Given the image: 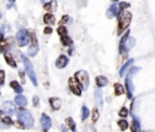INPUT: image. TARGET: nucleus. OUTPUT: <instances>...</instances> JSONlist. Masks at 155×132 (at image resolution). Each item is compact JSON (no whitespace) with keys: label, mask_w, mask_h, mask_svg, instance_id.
<instances>
[{"label":"nucleus","mask_w":155,"mask_h":132,"mask_svg":"<svg viewBox=\"0 0 155 132\" xmlns=\"http://www.w3.org/2000/svg\"><path fill=\"white\" fill-rule=\"evenodd\" d=\"M131 20H132L131 12L124 11V12L120 13V16H119V26H118V34H119V35L128 28V26H130V23H131Z\"/></svg>","instance_id":"f257e3e1"},{"label":"nucleus","mask_w":155,"mask_h":132,"mask_svg":"<svg viewBox=\"0 0 155 132\" xmlns=\"http://www.w3.org/2000/svg\"><path fill=\"white\" fill-rule=\"evenodd\" d=\"M75 78L78 79V81L81 84V87L87 88V86H89V74H87L85 70L78 72V73L75 74Z\"/></svg>","instance_id":"f03ea898"},{"label":"nucleus","mask_w":155,"mask_h":132,"mask_svg":"<svg viewBox=\"0 0 155 132\" xmlns=\"http://www.w3.org/2000/svg\"><path fill=\"white\" fill-rule=\"evenodd\" d=\"M80 85L81 84L78 81L76 78H72L69 80V88H70V91L74 93V95H76V96H80L81 95V87H80Z\"/></svg>","instance_id":"7ed1b4c3"},{"label":"nucleus","mask_w":155,"mask_h":132,"mask_svg":"<svg viewBox=\"0 0 155 132\" xmlns=\"http://www.w3.org/2000/svg\"><path fill=\"white\" fill-rule=\"evenodd\" d=\"M126 91H127V97L131 100L133 97V84H132L131 78L126 79Z\"/></svg>","instance_id":"20e7f679"},{"label":"nucleus","mask_w":155,"mask_h":132,"mask_svg":"<svg viewBox=\"0 0 155 132\" xmlns=\"http://www.w3.org/2000/svg\"><path fill=\"white\" fill-rule=\"evenodd\" d=\"M118 12H119V6L116 5V4H113V5L108 9V11H107V16H108L109 18H111V17H115L116 15H118Z\"/></svg>","instance_id":"39448f33"},{"label":"nucleus","mask_w":155,"mask_h":132,"mask_svg":"<svg viewBox=\"0 0 155 132\" xmlns=\"http://www.w3.org/2000/svg\"><path fill=\"white\" fill-rule=\"evenodd\" d=\"M18 41H19V44H21V45L27 44L28 38H27V32L26 30H21L18 33Z\"/></svg>","instance_id":"423d86ee"},{"label":"nucleus","mask_w":155,"mask_h":132,"mask_svg":"<svg viewBox=\"0 0 155 132\" xmlns=\"http://www.w3.org/2000/svg\"><path fill=\"white\" fill-rule=\"evenodd\" d=\"M67 63H68V58L66 57V56H60L58 60H57V62H56V66L58 68H64L67 66Z\"/></svg>","instance_id":"0eeeda50"},{"label":"nucleus","mask_w":155,"mask_h":132,"mask_svg":"<svg viewBox=\"0 0 155 132\" xmlns=\"http://www.w3.org/2000/svg\"><path fill=\"white\" fill-rule=\"evenodd\" d=\"M132 64H133V60H130L128 62H126V63L123 66V68L120 69V77H124V75L126 74V72H127L130 68H132Z\"/></svg>","instance_id":"6e6552de"},{"label":"nucleus","mask_w":155,"mask_h":132,"mask_svg":"<svg viewBox=\"0 0 155 132\" xmlns=\"http://www.w3.org/2000/svg\"><path fill=\"white\" fill-rule=\"evenodd\" d=\"M96 84H97V86H100V87L107 86V84H108V79H107L106 77H102V75H100V77H97V78H96Z\"/></svg>","instance_id":"1a4fd4ad"},{"label":"nucleus","mask_w":155,"mask_h":132,"mask_svg":"<svg viewBox=\"0 0 155 132\" xmlns=\"http://www.w3.org/2000/svg\"><path fill=\"white\" fill-rule=\"evenodd\" d=\"M44 22H45L46 24H50V26H51V24H53V23L56 22V20H55V16H53L52 13H50V12H49V13H46V15L44 16Z\"/></svg>","instance_id":"9d476101"},{"label":"nucleus","mask_w":155,"mask_h":132,"mask_svg":"<svg viewBox=\"0 0 155 132\" xmlns=\"http://www.w3.org/2000/svg\"><path fill=\"white\" fill-rule=\"evenodd\" d=\"M128 36H130V33L126 32L125 35L121 38V41H120V52H121V53L126 51V50H125V44H126V40L128 39Z\"/></svg>","instance_id":"9b49d317"},{"label":"nucleus","mask_w":155,"mask_h":132,"mask_svg":"<svg viewBox=\"0 0 155 132\" xmlns=\"http://www.w3.org/2000/svg\"><path fill=\"white\" fill-rule=\"evenodd\" d=\"M141 131V126H140V121L137 119H134L131 122V132H140Z\"/></svg>","instance_id":"f8f14e48"},{"label":"nucleus","mask_w":155,"mask_h":132,"mask_svg":"<svg viewBox=\"0 0 155 132\" xmlns=\"http://www.w3.org/2000/svg\"><path fill=\"white\" fill-rule=\"evenodd\" d=\"M114 88H115V95L116 96H121L123 93H124V86L123 85H120V84H115L114 85Z\"/></svg>","instance_id":"ddd939ff"},{"label":"nucleus","mask_w":155,"mask_h":132,"mask_svg":"<svg viewBox=\"0 0 155 132\" xmlns=\"http://www.w3.org/2000/svg\"><path fill=\"white\" fill-rule=\"evenodd\" d=\"M134 44H136V40L133 39V38H130V36H128V39L126 40V44H125V50L132 49V47L134 46Z\"/></svg>","instance_id":"4468645a"},{"label":"nucleus","mask_w":155,"mask_h":132,"mask_svg":"<svg viewBox=\"0 0 155 132\" xmlns=\"http://www.w3.org/2000/svg\"><path fill=\"white\" fill-rule=\"evenodd\" d=\"M50 102H51L53 109H60L61 108V101L58 100V98H51Z\"/></svg>","instance_id":"2eb2a0df"},{"label":"nucleus","mask_w":155,"mask_h":132,"mask_svg":"<svg viewBox=\"0 0 155 132\" xmlns=\"http://www.w3.org/2000/svg\"><path fill=\"white\" fill-rule=\"evenodd\" d=\"M57 33L60 34L61 36H67V34H68V30H67V28H66L64 26H61V27H58V29H57Z\"/></svg>","instance_id":"dca6fc26"},{"label":"nucleus","mask_w":155,"mask_h":132,"mask_svg":"<svg viewBox=\"0 0 155 132\" xmlns=\"http://www.w3.org/2000/svg\"><path fill=\"white\" fill-rule=\"evenodd\" d=\"M118 125H119V127H120L121 131H125V130L128 128V122H127L126 120H120V121L118 122Z\"/></svg>","instance_id":"f3484780"},{"label":"nucleus","mask_w":155,"mask_h":132,"mask_svg":"<svg viewBox=\"0 0 155 132\" xmlns=\"http://www.w3.org/2000/svg\"><path fill=\"white\" fill-rule=\"evenodd\" d=\"M96 101L98 105H102V92L100 90H96Z\"/></svg>","instance_id":"a211bd4d"},{"label":"nucleus","mask_w":155,"mask_h":132,"mask_svg":"<svg viewBox=\"0 0 155 132\" xmlns=\"http://www.w3.org/2000/svg\"><path fill=\"white\" fill-rule=\"evenodd\" d=\"M98 118H100V113H98V109H97V108H94V109L92 110V122H96L97 120H98Z\"/></svg>","instance_id":"6ab92c4d"},{"label":"nucleus","mask_w":155,"mask_h":132,"mask_svg":"<svg viewBox=\"0 0 155 132\" xmlns=\"http://www.w3.org/2000/svg\"><path fill=\"white\" fill-rule=\"evenodd\" d=\"M5 60H6V62H7L9 64H11L12 67H16V62L13 61V58H12V56H11V55L6 53V55H5Z\"/></svg>","instance_id":"aec40b11"},{"label":"nucleus","mask_w":155,"mask_h":132,"mask_svg":"<svg viewBox=\"0 0 155 132\" xmlns=\"http://www.w3.org/2000/svg\"><path fill=\"white\" fill-rule=\"evenodd\" d=\"M119 115H120L121 118H126V117L128 115V109H127L126 107H123V108L120 109V111H119Z\"/></svg>","instance_id":"412c9836"},{"label":"nucleus","mask_w":155,"mask_h":132,"mask_svg":"<svg viewBox=\"0 0 155 132\" xmlns=\"http://www.w3.org/2000/svg\"><path fill=\"white\" fill-rule=\"evenodd\" d=\"M66 122H67V125L69 126V128H70L72 131H74V130H75V124H74V121H73L70 118H68V119L66 120Z\"/></svg>","instance_id":"4be33fe9"},{"label":"nucleus","mask_w":155,"mask_h":132,"mask_svg":"<svg viewBox=\"0 0 155 132\" xmlns=\"http://www.w3.org/2000/svg\"><path fill=\"white\" fill-rule=\"evenodd\" d=\"M126 7H130V4H128V3H120V5H119V10H120V11L125 10Z\"/></svg>","instance_id":"5701e85b"},{"label":"nucleus","mask_w":155,"mask_h":132,"mask_svg":"<svg viewBox=\"0 0 155 132\" xmlns=\"http://www.w3.org/2000/svg\"><path fill=\"white\" fill-rule=\"evenodd\" d=\"M137 72H140V68H137V67L131 68V70H130V73H128V77H132V75H133L134 73H137Z\"/></svg>","instance_id":"b1692460"},{"label":"nucleus","mask_w":155,"mask_h":132,"mask_svg":"<svg viewBox=\"0 0 155 132\" xmlns=\"http://www.w3.org/2000/svg\"><path fill=\"white\" fill-rule=\"evenodd\" d=\"M11 86H12V88H13V90H16V91H18V90L21 91V88L18 87V86H19V85H18V83H16V81H12V83H11Z\"/></svg>","instance_id":"393cba45"},{"label":"nucleus","mask_w":155,"mask_h":132,"mask_svg":"<svg viewBox=\"0 0 155 132\" xmlns=\"http://www.w3.org/2000/svg\"><path fill=\"white\" fill-rule=\"evenodd\" d=\"M62 43H63L64 45H68V44H70L72 41H70V39H68V36H62Z\"/></svg>","instance_id":"a878e982"},{"label":"nucleus","mask_w":155,"mask_h":132,"mask_svg":"<svg viewBox=\"0 0 155 132\" xmlns=\"http://www.w3.org/2000/svg\"><path fill=\"white\" fill-rule=\"evenodd\" d=\"M3 122L7 124V125H11V124H12V120H11V118L6 117V118H3Z\"/></svg>","instance_id":"bb28decb"},{"label":"nucleus","mask_w":155,"mask_h":132,"mask_svg":"<svg viewBox=\"0 0 155 132\" xmlns=\"http://www.w3.org/2000/svg\"><path fill=\"white\" fill-rule=\"evenodd\" d=\"M83 114H84V115H83V119H85V118L89 115V110H87V108H86V107H84V108H83Z\"/></svg>","instance_id":"cd10ccee"},{"label":"nucleus","mask_w":155,"mask_h":132,"mask_svg":"<svg viewBox=\"0 0 155 132\" xmlns=\"http://www.w3.org/2000/svg\"><path fill=\"white\" fill-rule=\"evenodd\" d=\"M44 9H45L46 11H49V12H50V11L52 10V5H51L50 3H47V4H45V5H44Z\"/></svg>","instance_id":"c85d7f7f"},{"label":"nucleus","mask_w":155,"mask_h":132,"mask_svg":"<svg viewBox=\"0 0 155 132\" xmlns=\"http://www.w3.org/2000/svg\"><path fill=\"white\" fill-rule=\"evenodd\" d=\"M4 79H5V77H4V72L0 70V85L4 83Z\"/></svg>","instance_id":"c756f323"},{"label":"nucleus","mask_w":155,"mask_h":132,"mask_svg":"<svg viewBox=\"0 0 155 132\" xmlns=\"http://www.w3.org/2000/svg\"><path fill=\"white\" fill-rule=\"evenodd\" d=\"M16 126L19 127V128H24V126H23V124H22L21 121H17V122H16Z\"/></svg>","instance_id":"7c9ffc66"},{"label":"nucleus","mask_w":155,"mask_h":132,"mask_svg":"<svg viewBox=\"0 0 155 132\" xmlns=\"http://www.w3.org/2000/svg\"><path fill=\"white\" fill-rule=\"evenodd\" d=\"M44 32H45V34H50V33L52 32V29H51L50 27H47V28H45V30H44Z\"/></svg>","instance_id":"2f4dec72"},{"label":"nucleus","mask_w":155,"mask_h":132,"mask_svg":"<svg viewBox=\"0 0 155 132\" xmlns=\"http://www.w3.org/2000/svg\"><path fill=\"white\" fill-rule=\"evenodd\" d=\"M62 18H63V20H62V23H64V22H67V21H68V18H69V17H68V16H63Z\"/></svg>","instance_id":"473e14b6"},{"label":"nucleus","mask_w":155,"mask_h":132,"mask_svg":"<svg viewBox=\"0 0 155 132\" xmlns=\"http://www.w3.org/2000/svg\"><path fill=\"white\" fill-rule=\"evenodd\" d=\"M51 0H43V3H45V4H47V3H50Z\"/></svg>","instance_id":"72a5a7b5"},{"label":"nucleus","mask_w":155,"mask_h":132,"mask_svg":"<svg viewBox=\"0 0 155 132\" xmlns=\"http://www.w3.org/2000/svg\"><path fill=\"white\" fill-rule=\"evenodd\" d=\"M1 115H3V113H1V111H0V118H1Z\"/></svg>","instance_id":"f704fd0d"},{"label":"nucleus","mask_w":155,"mask_h":132,"mask_svg":"<svg viewBox=\"0 0 155 132\" xmlns=\"http://www.w3.org/2000/svg\"><path fill=\"white\" fill-rule=\"evenodd\" d=\"M9 1H11V3H13V1H15V0H9Z\"/></svg>","instance_id":"c9c22d12"},{"label":"nucleus","mask_w":155,"mask_h":132,"mask_svg":"<svg viewBox=\"0 0 155 132\" xmlns=\"http://www.w3.org/2000/svg\"><path fill=\"white\" fill-rule=\"evenodd\" d=\"M0 18H1V13H0Z\"/></svg>","instance_id":"e433bc0d"},{"label":"nucleus","mask_w":155,"mask_h":132,"mask_svg":"<svg viewBox=\"0 0 155 132\" xmlns=\"http://www.w3.org/2000/svg\"><path fill=\"white\" fill-rule=\"evenodd\" d=\"M114 1H118V0H114Z\"/></svg>","instance_id":"4c0bfd02"}]
</instances>
